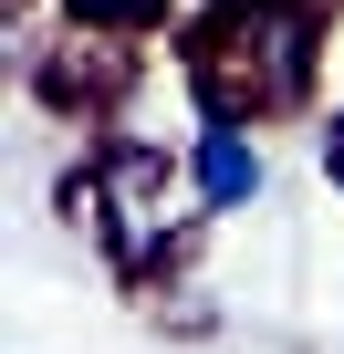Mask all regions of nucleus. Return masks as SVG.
I'll use <instances>...</instances> for the list:
<instances>
[{"label":"nucleus","mask_w":344,"mask_h":354,"mask_svg":"<svg viewBox=\"0 0 344 354\" xmlns=\"http://www.w3.org/2000/svg\"><path fill=\"white\" fill-rule=\"evenodd\" d=\"M63 198H73V230H84L125 281H167V261L188 250V219H199L188 156H178V146H146V136H105L94 167L73 177Z\"/></svg>","instance_id":"nucleus-1"},{"label":"nucleus","mask_w":344,"mask_h":354,"mask_svg":"<svg viewBox=\"0 0 344 354\" xmlns=\"http://www.w3.org/2000/svg\"><path fill=\"white\" fill-rule=\"evenodd\" d=\"M313 84V0H230L209 53H199V94L230 115H282Z\"/></svg>","instance_id":"nucleus-2"},{"label":"nucleus","mask_w":344,"mask_h":354,"mask_svg":"<svg viewBox=\"0 0 344 354\" xmlns=\"http://www.w3.org/2000/svg\"><path fill=\"white\" fill-rule=\"evenodd\" d=\"M178 156H188V198H199V219H240V209H261V188H271L261 115L209 104V115H199V136H188Z\"/></svg>","instance_id":"nucleus-3"},{"label":"nucleus","mask_w":344,"mask_h":354,"mask_svg":"<svg viewBox=\"0 0 344 354\" xmlns=\"http://www.w3.org/2000/svg\"><path fill=\"white\" fill-rule=\"evenodd\" d=\"M313 156H323V177H334V198H344V104L323 115V136H313Z\"/></svg>","instance_id":"nucleus-4"}]
</instances>
